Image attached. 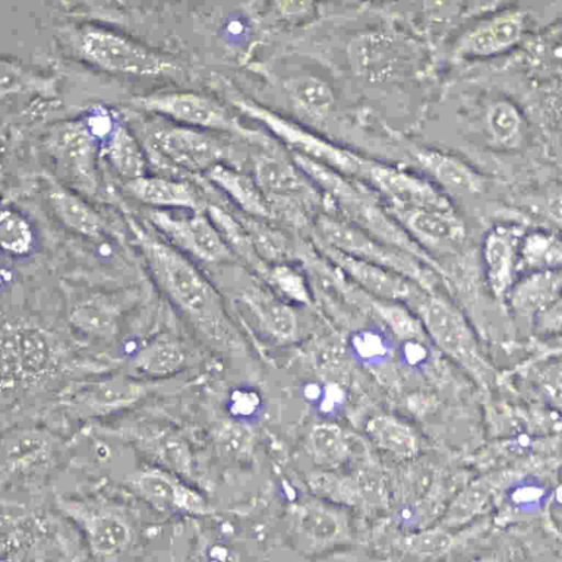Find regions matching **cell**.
<instances>
[{
	"mask_svg": "<svg viewBox=\"0 0 562 562\" xmlns=\"http://www.w3.org/2000/svg\"><path fill=\"white\" fill-rule=\"evenodd\" d=\"M134 232L154 281L173 306L215 347H239L240 337L210 281L170 244L138 226Z\"/></svg>",
	"mask_w": 562,
	"mask_h": 562,
	"instance_id": "1",
	"label": "cell"
},
{
	"mask_svg": "<svg viewBox=\"0 0 562 562\" xmlns=\"http://www.w3.org/2000/svg\"><path fill=\"white\" fill-rule=\"evenodd\" d=\"M74 44L85 61L112 74L154 77L170 75L178 69L169 57L101 25L80 26L75 33Z\"/></svg>",
	"mask_w": 562,
	"mask_h": 562,
	"instance_id": "2",
	"label": "cell"
},
{
	"mask_svg": "<svg viewBox=\"0 0 562 562\" xmlns=\"http://www.w3.org/2000/svg\"><path fill=\"white\" fill-rule=\"evenodd\" d=\"M412 311L419 318L427 338L451 360L483 384L492 381L493 372L472 328L463 314L447 299L426 292Z\"/></svg>",
	"mask_w": 562,
	"mask_h": 562,
	"instance_id": "3",
	"label": "cell"
},
{
	"mask_svg": "<svg viewBox=\"0 0 562 562\" xmlns=\"http://www.w3.org/2000/svg\"><path fill=\"white\" fill-rule=\"evenodd\" d=\"M318 241L348 256L394 271L432 292L436 271L415 257L384 245L346 220L323 214L316 221Z\"/></svg>",
	"mask_w": 562,
	"mask_h": 562,
	"instance_id": "4",
	"label": "cell"
},
{
	"mask_svg": "<svg viewBox=\"0 0 562 562\" xmlns=\"http://www.w3.org/2000/svg\"><path fill=\"white\" fill-rule=\"evenodd\" d=\"M234 104L240 112L260 122L293 154L306 157L346 177L358 178L364 157L353 150L328 140L252 100L237 99Z\"/></svg>",
	"mask_w": 562,
	"mask_h": 562,
	"instance_id": "5",
	"label": "cell"
},
{
	"mask_svg": "<svg viewBox=\"0 0 562 562\" xmlns=\"http://www.w3.org/2000/svg\"><path fill=\"white\" fill-rule=\"evenodd\" d=\"M135 104L147 112L166 116L177 124L211 132L234 133L245 137L258 134L245 127L218 101L191 91H169L137 98Z\"/></svg>",
	"mask_w": 562,
	"mask_h": 562,
	"instance_id": "6",
	"label": "cell"
},
{
	"mask_svg": "<svg viewBox=\"0 0 562 562\" xmlns=\"http://www.w3.org/2000/svg\"><path fill=\"white\" fill-rule=\"evenodd\" d=\"M357 179L376 194L387 213L452 202L427 177L373 159H363Z\"/></svg>",
	"mask_w": 562,
	"mask_h": 562,
	"instance_id": "7",
	"label": "cell"
},
{
	"mask_svg": "<svg viewBox=\"0 0 562 562\" xmlns=\"http://www.w3.org/2000/svg\"><path fill=\"white\" fill-rule=\"evenodd\" d=\"M528 26V15L520 8H505L468 27L453 42L450 56L456 60L485 59L518 46Z\"/></svg>",
	"mask_w": 562,
	"mask_h": 562,
	"instance_id": "8",
	"label": "cell"
},
{
	"mask_svg": "<svg viewBox=\"0 0 562 562\" xmlns=\"http://www.w3.org/2000/svg\"><path fill=\"white\" fill-rule=\"evenodd\" d=\"M389 214L431 258L434 254L457 252L467 239L465 224L452 202Z\"/></svg>",
	"mask_w": 562,
	"mask_h": 562,
	"instance_id": "9",
	"label": "cell"
},
{
	"mask_svg": "<svg viewBox=\"0 0 562 562\" xmlns=\"http://www.w3.org/2000/svg\"><path fill=\"white\" fill-rule=\"evenodd\" d=\"M148 221L172 247L201 261L223 262L232 257L215 226L201 211L178 216L167 210H153Z\"/></svg>",
	"mask_w": 562,
	"mask_h": 562,
	"instance_id": "10",
	"label": "cell"
},
{
	"mask_svg": "<svg viewBox=\"0 0 562 562\" xmlns=\"http://www.w3.org/2000/svg\"><path fill=\"white\" fill-rule=\"evenodd\" d=\"M63 509L80 528L93 554L114 557L130 546L132 527L117 507L95 501H70L63 503Z\"/></svg>",
	"mask_w": 562,
	"mask_h": 562,
	"instance_id": "11",
	"label": "cell"
},
{
	"mask_svg": "<svg viewBox=\"0 0 562 562\" xmlns=\"http://www.w3.org/2000/svg\"><path fill=\"white\" fill-rule=\"evenodd\" d=\"M319 247L334 266L370 297L401 303L412 310L427 292L394 271L342 254L321 241Z\"/></svg>",
	"mask_w": 562,
	"mask_h": 562,
	"instance_id": "12",
	"label": "cell"
},
{
	"mask_svg": "<svg viewBox=\"0 0 562 562\" xmlns=\"http://www.w3.org/2000/svg\"><path fill=\"white\" fill-rule=\"evenodd\" d=\"M255 181L269 203L281 207L306 209L323 204V198L304 173L276 154H263L255 164ZM272 211V210H271Z\"/></svg>",
	"mask_w": 562,
	"mask_h": 562,
	"instance_id": "13",
	"label": "cell"
},
{
	"mask_svg": "<svg viewBox=\"0 0 562 562\" xmlns=\"http://www.w3.org/2000/svg\"><path fill=\"white\" fill-rule=\"evenodd\" d=\"M155 150L171 165L191 172H206L223 164L224 148L206 131L171 124L151 135Z\"/></svg>",
	"mask_w": 562,
	"mask_h": 562,
	"instance_id": "14",
	"label": "cell"
},
{
	"mask_svg": "<svg viewBox=\"0 0 562 562\" xmlns=\"http://www.w3.org/2000/svg\"><path fill=\"white\" fill-rule=\"evenodd\" d=\"M288 526L297 549L312 554L335 546L347 533L344 516L315 499L293 504L288 510Z\"/></svg>",
	"mask_w": 562,
	"mask_h": 562,
	"instance_id": "15",
	"label": "cell"
},
{
	"mask_svg": "<svg viewBox=\"0 0 562 562\" xmlns=\"http://www.w3.org/2000/svg\"><path fill=\"white\" fill-rule=\"evenodd\" d=\"M522 226L496 224L484 235L481 256L486 284L492 294L505 300L518 278V252Z\"/></svg>",
	"mask_w": 562,
	"mask_h": 562,
	"instance_id": "16",
	"label": "cell"
},
{
	"mask_svg": "<svg viewBox=\"0 0 562 562\" xmlns=\"http://www.w3.org/2000/svg\"><path fill=\"white\" fill-rule=\"evenodd\" d=\"M49 143V149L63 169L82 188L93 190L100 140L86 121L63 124L52 134Z\"/></svg>",
	"mask_w": 562,
	"mask_h": 562,
	"instance_id": "17",
	"label": "cell"
},
{
	"mask_svg": "<svg viewBox=\"0 0 562 562\" xmlns=\"http://www.w3.org/2000/svg\"><path fill=\"white\" fill-rule=\"evenodd\" d=\"M145 390L137 381L113 376L69 386L61 403L80 416L97 417L132 405Z\"/></svg>",
	"mask_w": 562,
	"mask_h": 562,
	"instance_id": "18",
	"label": "cell"
},
{
	"mask_svg": "<svg viewBox=\"0 0 562 562\" xmlns=\"http://www.w3.org/2000/svg\"><path fill=\"white\" fill-rule=\"evenodd\" d=\"M409 151L424 176L446 194L477 196L485 191L484 177L456 155L424 146H413Z\"/></svg>",
	"mask_w": 562,
	"mask_h": 562,
	"instance_id": "19",
	"label": "cell"
},
{
	"mask_svg": "<svg viewBox=\"0 0 562 562\" xmlns=\"http://www.w3.org/2000/svg\"><path fill=\"white\" fill-rule=\"evenodd\" d=\"M132 484L142 498L161 512L202 515L211 510L196 491L162 470L142 471L133 479Z\"/></svg>",
	"mask_w": 562,
	"mask_h": 562,
	"instance_id": "20",
	"label": "cell"
},
{
	"mask_svg": "<svg viewBox=\"0 0 562 562\" xmlns=\"http://www.w3.org/2000/svg\"><path fill=\"white\" fill-rule=\"evenodd\" d=\"M481 127L486 143L503 151L518 150L524 146L527 136L522 112L506 98H495L485 104Z\"/></svg>",
	"mask_w": 562,
	"mask_h": 562,
	"instance_id": "21",
	"label": "cell"
},
{
	"mask_svg": "<svg viewBox=\"0 0 562 562\" xmlns=\"http://www.w3.org/2000/svg\"><path fill=\"white\" fill-rule=\"evenodd\" d=\"M127 192L137 201L155 210L182 209L200 212L201 201L186 181L164 176H142L125 183Z\"/></svg>",
	"mask_w": 562,
	"mask_h": 562,
	"instance_id": "22",
	"label": "cell"
},
{
	"mask_svg": "<svg viewBox=\"0 0 562 562\" xmlns=\"http://www.w3.org/2000/svg\"><path fill=\"white\" fill-rule=\"evenodd\" d=\"M560 270L530 272L517 278L505 301L513 312L535 317L546 308L561 302Z\"/></svg>",
	"mask_w": 562,
	"mask_h": 562,
	"instance_id": "23",
	"label": "cell"
},
{
	"mask_svg": "<svg viewBox=\"0 0 562 562\" xmlns=\"http://www.w3.org/2000/svg\"><path fill=\"white\" fill-rule=\"evenodd\" d=\"M46 195L55 215L69 229L89 238L101 236L104 228L102 217L78 193L49 179Z\"/></svg>",
	"mask_w": 562,
	"mask_h": 562,
	"instance_id": "24",
	"label": "cell"
},
{
	"mask_svg": "<svg viewBox=\"0 0 562 562\" xmlns=\"http://www.w3.org/2000/svg\"><path fill=\"white\" fill-rule=\"evenodd\" d=\"M205 176L249 216H271V207L255 179L224 164L215 165L205 172Z\"/></svg>",
	"mask_w": 562,
	"mask_h": 562,
	"instance_id": "25",
	"label": "cell"
},
{
	"mask_svg": "<svg viewBox=\"0 0 562 562\" xmlns=\"http://www.w3.org/2000/svg\"><path fill=\"white\" fill-rule=\"evenodd\" d=\"M283 88L293 108L310 121L324 122L335 109L334 91L319 77L295 76L286 79Z\"/></svg>",
	"mask_w": 562,
	"mask_h": 562,
	"instance_id": "26",
	"label": "cell"
},
{
	"mask_svg": "<svg viewBox=\"0 0 562 562\" xmlns=\"http://www.w3.org/2000/svg\"><path fill=\"white\" fill-rule=\"evenodd\" d=\"M100 144L110 166L126 182L146 175L144 151L125 125L115 121Z\"/></svg>",
	"mask_w": 562,
	"mask_h": 562,
	"instance_id": "27",
	"label": "cell"
},
{
	"mask_svg": "<svg viewBox=\"0 0 562 562\" xmlns=\"http://www.w3.org/2000/svg\"><path fill=\"white\" fill-rule=\"evenodd\" d=\"M241 296L258 321L272 336L283 340L294 337L296 317L289 305L255 283L247 285Z\"/></svg>",
	"mask_w": 562,
	"mask_h": 562,
	"instance_id": "28",
	"label": "cell"
},
{
	"mask_svg": "<svg viewBox=\"0 0 562 562\" xmlns=\"http://www.w3.org/2000/svg\"><path fill=\"white\" fill-rule=\"evenodd\" d=\"M562 247L558 234L549 229L525 231L518 252V277L530 272L560 270Z\"/></svg>",
	"mask_w": 562,
	"mask_h": 562,
	"instance_id": "29",
	"label": "cell"
},
{
	"mask_svg": "<svg viewBox=\"0 0 562 562\" xmlns=\"http://www.w3.org/2000/svg\"><path fill=\"white\" fill-rule=\"evenodd\" d=\"M12 341L22 379H36L50 367L53 350L40 328L21 326L11 330Z\"/></svg>",
	"mask_w": 562,
	"mask_h": 562,
	"instance_id": "30",
	"label": "cell"
},
{
	"mask_svg": "<svg viewBox=\"0 0 562 562\" xmlns=\"http://www.w3.org/2000/svg\"><path fill=\"white\" fill-rule=\"evenodd\" d=\"M366 431L373 443L396 457L411 458L418 451L416 431L396 416H374L368 420Z\"/></svg>",
	"mask_w": 562,
	"mask_h": 562,
	"instance_id": "31",
	"label": "cell"
},
{
	"mask_svg": "<svg viewBox=\"0 0 562 562\" xmlns=\"http://www.w3.org/2000/svg\"><path fill=\"white\" fill-rule=\"evenodd\" d=\"M306 449L315 464L324 469H335L347 460L349 441L338 425L322 423L311 429Z\"/></svg>",
	"mask_w": 562,
	"mask_h": 562,
	"instance_id": "32",
	"label": "cell"
},
{
	"mask_svg": "<svg viewBox=\"0 0 562 562\" xmlns=\"http://www.w3.org/2000/svg\"><path fill=\"white\" fill-rule=\"evenodd\" d=\"M184 359V352L176 341L157 339L139 351L134 367L140 374L162 376L177 371Z\"/></svg>",
	"mask_w": 562,
	"mask_h": 562,
	"instance_id": "33",
	"label": "cell"
},
{
	"mask_svg": "<svg viewBox=\"0 0 562 562\" xmlns=\"http://www.w3.org/2000/svg\"><path fill=\"white\" fill-rule=\"evenodd\" d=\"M52 88V79L45 78L20 61L0 56V97L47 94Z\"/></svg>",
	"mask_w": 562,
	"mask_h": 562,
	"instance_id": "34",
	"label": "cell"
},
{
	"mask_svg": "<svg viewBox=\"0 0 562 562\" xmlns=\"http://www.w3.org/2000/svg\"><path fill=\"white\" fill-rule=\"evenodd\" d=\"M371 308L385 323L386 327L403 341L422 340L427 338L417 315L406 305L395 302L381 301L368 296Z\"/></svg>",
	"mask_w": 562,
	"mask_h": 562,
	"instance_id": "35",
	"label": "cell"
},
{
	"mask_svg": "<svg viewBox=\"0 0 562 562\" xmlns=\"http://www.w3.org/2000/svg\"><path fill=\"white\" fill-rule=\"evenodd\" d=\"M206 213L229 250H234L252 266L261 268L262 261L240 221L217 205H209Z\"/></svg>",
	"mask_w": 562,
	"mask_h": 562,
	"instance_id": "36",
	"label": "cell"
},
{
	"mask_svg": "<svg viewBox=\"0 0 562 562\" xmlns=\"http://www.w3.org/2000/svg\"><path fill=\"white\" fill-rule=\"evenodd\" d=\"M34 231L29 220L13 209H0V249L11 256H25L34 246Z\"/></svg>",
	"mask_w": 562,
	"mask_h": 562,
	"instance_id": "37",
	"label": "cell"
},
{
	"mask_svg": "<svg viewBox=\"0 0 562 562\" xmlns=\"http://www.w3.org/2000/svg\"><path fill=\"white\" fill-rule=\"evenodd\" d=\"M247 231L258 257L267 260H281L288 247L280 233L256 221L255 217L239 220Z\"/></svg>",
	"mask_w": 562,
	"mask_h": 562,
	"instance_id": "38",
	"label": "cell"
},
{
	"mask_svg": "<svg viewBox=\"0 0 562 562\" xmlns=\"http://www.w3.org/2000/svg\"><path fill=\"white\" fill-rule=\"evenodd\" d=\"M270 279L289 297L307 303L310 293L303 277L291 267L278 265L270 271Z\"/></svg>",
	"mask_w": 562,
	"mask_h": 562,
	"instance_id": "39",
	"label": "cell"
},
{
	"mask_svg": "<svg viewBox=\"0 0 562 562\" xmlns=\"http://www.w3.org/2000/svg\"><path fill=\"white\" fill-rule=\"evenodd\" d=\"M356 356L366 363L379 362L389 355L384 337L372 330L359 331L352 339Z\"/></svg>",
	"mask_w": 562,
	"mask_h": 562,
	"instance_id": "40",
	"label": "cell"
},
{
	"mask_svg": "<svg viewBox=\"0 0 562 562\" xmlns=\"http://www.w3.org/2000/svg\"><path fill=\"white\" fill-rule=\"evenodd\" d=\"M22 379L11 331L0 330V387H9Z\"/></svg>",
	"mask_w": 562,
	"mask_h": 562,
	"instance_id": "41",
	"label": "cell"
},
{
	"mask_svg": "<svg viewBox=\"0 0 562 562\" xmlns=\"http://www.w3.org/2000/svg\"><path fill=\"white\" fill-rule=\"evenodd\" d=\"M235 395L236 396L232 400L235 413L247 414L256 409L258 397L254 393L237 392Z\"/></svg>",
	"mask_w": 562,
	"mask_h": 562,
	"instance_id": "42",
	"label": "cell"
},
{
	"mask_svg": "<svg viewBox=\"0 0 562 562\" xmlns=\"http://www.w3.org/2000/svg\"><path fill=\"white\" fill-rule=\"evenodd\" d=\"M480 562H501V561H499V560H496V559L491 558V559H484V560H482V561H480Z\"/></svg>",
	"mask_w": 562,
	"mask_h": 562,
	"instance_id": "43",
	"label": "cell"
}]
</instances>
